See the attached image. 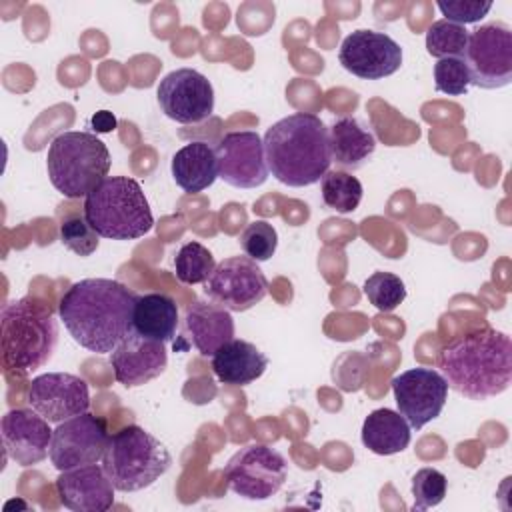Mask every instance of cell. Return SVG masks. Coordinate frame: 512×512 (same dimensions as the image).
<instances>
[{
    "label": "cell",
    "instance_id": "obj_1",
    "mask_svg": "<svg viewBox=\"0 0 512 512\" xmlns=\"http://www.w3.org/2000/svg\"><path fill=\"white\" fill-rule=\"evenodd\" d=\"M136 300L138 294L118 280L84 278L62 294L58 314L82 348L110 354L134 330Z\"/></svg>",
    "mask_w": 512,
    "mask_h": 512
},
{
    "label": "cell",
    "instance_id": "obj_2",
    "mask_svg": "<svg viewBox=\"0 0 512 512\" xmlns=\"http://www.w3.org/2000/svg\"><path fill=\"white\" fill-rule=\"evenodd\" d=\"M436 362L448 388L470 400H488L510 386L512 340L496 328H476L446 342Z\"/></svg>",
    "mask_w": 512,
    "mask_h": 512
},
{
    "label": "cell",
    "instance_id": "obj_3",
    "mask_svg": "<svg viewBox=\"0 0 512 512\" xmlns=\"http://www.w3.org/2000/svg\"><path fill=\"white\" fill-rule=\"evenodd\" d=\"M262 142L268 172L286 186L316 184L330 170L328 128L316 114L294 112L274 122Z\"/></svg>",
    "mask_w": 512,
    "mask_h": 512
},
{
    "label": "cell",
    "instance_id": "obj_4",
    "mask_svg": "<svg viewBox=\"0 0 512 512\" xmlns=\"http://www.w3.org/2000/svg\"><path fill=\"white\" fill-rule=\"evenodd\" d=\"M2 364L10 376L26 378L42 368L58 344V320L40 300L20 298L0 314Z\"/></svg>",
    "mask_w": 512,
    "mask_h": 512
},
{
    "label": "cell",
    "instance_id": "obj_5",
    "mask_svg": "<svg viewBox=\"0 0 512 512\" xmlns=\"http://www.w3.org/2000/svg\"><path fill=\"white\" fill-rule=\"evenodd\" d=\"M84 218L100 238L136 240L154 226L142 186L130 176H108L84 198Z\"/></svg>",
    "mask_w": 512,
    "mask_h": 512
},
{
    "label": "cell",
    "instance_id": "obj_6",
    "mask_svg": "<svg viewBox=\"0 0 512 512\" xmlns=\"http://www.w3.org/2000/svg\"><path fill=\"white\" fill-rule=\"evenodd\" d=\"M110 152L92 132L58 134L48 148L46 168L52 186L66 198H86L110 172Z\"/></svg>",
    "mask_w": 512,
    "mask_h": 512
},
{
    "label": "cell",
    "instance_id": "obj_7",
    "mask_svg": "<svg viewBox=\"0 0 512 512\" xmlns=\"http://www.w3.org/2000/svg\"><path fill=\"white\" fill-rule=\"evenodd\" d=\"M170 464L168 448L136 424L114 432L102 456V466L120 492H138L152 486L168 472Z\"/></svg>",
    "mask_w": 512,
    "mask_h": 512
},
{
    "label": "cell",
    "instance_id": "obj_8",
    "mask_svg": "<svg viewBox=\"0 0 512 512\" xmlns=\"http://www.w3.org/2000/svg\"><path fill=\"white\" fill-rule=\"evenodd\" d=\"M288 464L280 452L266 444L240 448L226 464L224 478L230 490L246 500H266L286 482Z\"/></svg>",
    "mask_w": 512,
    "mask_h": 512
},
{
    "label": "cell",
    "instance_id": "obj_9",
    "mask_svg": "<svg viewBox=\"0 0 512 512\" xmlns=\"http://www.w3.org/2000/svg\"><path fill=\"white\" fill-rule=\"evenodd\" d=\"M470 84L496 90L512 82V30L504 22L482 24L470 32L464 52Z\"/></svg>",
    "mask_w": 512,
    "mask_h": 512
},
{
    "label": "cell",
    "instance_id": "obj_10",
    "mask_svg": "<svg viewBox=\"0 0 512 512\" xmlns=\"http://www.w3.org/2000/svg\"><path fill=\"white\" fill-rule=\"evenodd\" d=\"M204 294L230 312H244L264 300L268 280L258 262L248 256H230L216 264L204 282Z\"/></svg>",
    "mask_w": 512,
    "mask_h": 512
},
{
    "label": "cell",
    "instance_id": "obj_11",
    "mask_svg": "<svg viewBox=\"0 0 512 512\" xmlns=\"http://www.w3.org/2000/svg\"><path fill=\"white\" fill-rule=\"evenodd\" d=\"M106 422L90 412L60 422L52 432L50 460L54 468L72 470L102 460L108 446Z\"/></svg>",
    "mask_w": 512,
    "mask_h": 512
},
{
    "label": "cell",
    "instance_id": "obj_12",
    "mask_svg": "<svg viewBox=\"0 0 512 512\" xmlns=\"http://www.w3.org/2000/svg\"><path fill=\"white\" fill-rule=\"evenodd\" d=\"M156 98L164 116L178 124H198L214 112V88L194 68L168 72L156 88Z\"/></svg>",
    "mask_w": 512,
    "mask_h": 512
},
{
    "label": "cell",
    "instance_id": "obj_13",
    "mask_svg": "<svg viewBox=\"0 0 512 512\" xmlns=\"http://www.w3.org/2000/svg\"><path fill=\"white\" fill-rule=\"evenodd\" d=\"M392 392L410 428L420 430L444 410L448 382L438 370L416 366L392 378Z\"/></svg>",
    "mask_w": 512,
    "mask_h": 512
},
{
    "label": "cell",
    "instance_id": "obj_14",
    "mask_svg": "<svg viewBox=\"0 0 512 512\" xmlns=\"http://www.w3.org/2000/svg\"><path fill=\"white\" fill-rule=\"evenodd\" d=\"M338 60L344 70L362 80H380L402 66V48L384 32L360 28L342 40Z\"/></svg>",
    "mask_w": 512,
    "mask_h": 512
},
{
    "label": "cell",
    "instance_id": "obj_15",
    "mask_svg": "<svg viewBox=\"0 0 512 512\" xmlns=\"http://www.w3.org/2000/svg\"><path fill=\"white\" fill-rule=\"evenodd\" d=\"M218 178L234 188H258L268 178L264 142L254 130L224 134L216 148Z\"/></svg>",
    "mask_w": 512,
    "mask_h": 512
},
{
    "label": "cell",
    "instance_id": "obj_16",
    "mask_svg": "<svg viewBox=\"0 0 512 512\" xmlns=\"http://www.w3.org/2000/svg\"><path fill=\"white\" fill-rule=\"evenodd\" d=\"M28 404L48 422L60 424L68 418L88 412V384L76 374L46 372L32 378L28 386Z\"/></svg>",
    "mask_w": 512,
    "mask_h": 512
},
{
    "label": "cell",
    "instance_id": "obj_17",
    "mask_svg": "<svg viewBox=\"0 0 512 512\" xmlns=\"http://www.w3.org/2000/svg\"><path fill=\"white\" fill-rule=\"evenodd\" d=\"M50 422L42 418L36 410L30 408H14L2 416V442L10 460L18 466H34L40 464L48 452L52 442Z\"/></svg>",
    "mask_w": 512,
    "mask_h": 512
},
{
    "label": "cell",
    "instance_id": "obj_18",
    "mask_svg": "<svg viewBox=\"0 0 512 512\" xmlns=\"http://www.w3.org/2000/svg\"><path fill=\"white\" fill-rule=\"evenodd\" d=\"M110 364L116 382L126 388H136L148 384L166 370L168 352L164 342L146 338L132 330L110 352Z\"/></svg>",
    "mask_w": 512,
    "mask_h": 512
},
{
    "label": "cell",
    "instance_id": "obj_19",
    "mask_svg": "<svg viewBox=\"0 0 512 512\" xmlns=\"http://www.w3.org/2000/svg\"><path fill=\"white\" fill-rule=\"evenodd\" d=\"M114 484L104 466L88 464L62 470L56 478V492L64 508L74 512H106L114 504Z\"/></svg>",
    "mask_w": 512,
    "mask_h": 512
},
{
    "label": "cell",
    "instance_id": "obj_20",
    "mask_svg": "<svg viewBox=\"0 0 512 512\" xmlns=\"http://www.w3.org/2000/svg\"><path fill=\"white\" fill-rule=\"evenodd\" d=\"M184 326L192 346L202 356H212L220 346L234 338V320L230 310L214 302H192L186 308Z\"/></svg>",
    "mask_w": 512,
    "mask_h": 512
},
{
    "label": "cell",
    "instance_id": "obj_21",
    "mask_svg": "<svg viewBox=\"0 0 512 512\" xmlns=\"http://www.w3.org/2000/svg\"><path fill=\"white\" fill-rule=\"evenodd\" d=\"M268 368V356L252 342L232 338L212 354V370L228 386H248Z\"/></svg>",
    "mask_w": 512,
    "mask_h": 512
},
{
    "label": "cell",
    "instance_id": "obj_22",
    "mask_svg": "<svg viewBox=\"0 0 512 512\" xmlns=\"http://www.w3.org/2000/svg\"><path fill=\"white\" fill-rule=\"evenodd\" d=\"M332 162L346 170L362 168L376 150V136L354 116H342L328 128Z\"/></svg>",
    "mask_w": 512,
    "mask_h": 512
},
{
    "label": "cell",
    "instance_id": "obj_23",
    "mask_svg": "<svg viewBox=\"0 0 512 512\" xmlns=\"http://www.w3.org/2000/svg\"><path fill=\"white\" fill-rule=\"evenodd\" d=\"M172 178L188 194L202 192L218 178L216 152L208 142L192 140L172 156Z\"/></svg>",
    "mask_w": 512,
    "mask_h": 512
},
{
    "label": "cell",
    "instance_id": "obj_24",
    "mask_svg": "<svg viewBox=\"0 0 512 512\" xmlns=\"http://www.w3.org/2000/svg\"><path fill=\"white\" fill-rule=\"evenodd\" d=\"M410 430V424L400 412L378 408L372 410L362 424V444L378 456L398 454L408 448L412 438Z\"/></svg>",
    "mask_w": 512,
    "mask_h": 512
},
{
    "label": "cell",
    "instance_id": "obj_25",
    "mask_svg": "<svg viewBox=\"0 0 512 512\" xmlns=\"http://www.w3.org/2000/svg\"><path fill=\"white\" fill-rule=\"evenodd\" d=\"M134 330L146 338L158 342H172L178 330V306L160 292H148L138 296L132 314Z\"/></svg>",
    "mask_w": 512,
    "mask_h": 512
},
{
    "label": "cell",
    "instance_id": "obj_26",
    "mask_svg": "<svg viewBox=\"0 0 512 512\" xmlns=\"http://www.w3.org/2000/svg\"><path fill=\"white\" fill-rule=\"evenodd\" d=\"M320 188L324 204L340 214L354 212L364 192L360 180L344 170H328L320 180Z\"/></svg>",
    "mask_w": 512,
    "mask_h": 512
},
{
    "label": "cell",
    "instance_id": "obj_27",
    "mask_svg": "<svg viewBox=\"0 0 512 512\" xmlns=\"http://www.w3.org/2000/svg\"><path fill=\"white\" fill-rule=\"evenodd\" d=\"M470 32L450 20H436L426 32V50L430 56L442 58H464Z\"/></svg>",
    "mask_w": 512,
    "mask_h": 512
},
{
    "label": "cell",
    "instance_id": "obj_28",
    "mask_svg": "<svg viewBox=\"0 0 512 512\" xmlns=\"http://www.w3.org/2000/svg\"><path fill=\"white\" fill-rule=\"evenodd\" d=\"M174 268L182 284H202L216 268V260L200 242H186L174 258Z\"/></svg>",
    "mask_w": 512,
    "mask_h": 512
},
{
    "label": "cell",
    "instance_id": "obj_29",
    "mask_svg": "<svg viewBox=\"0 0 512 512\" xmlns=\"http://www.w3.org/2000/svg\"><path fill=\"white\" fill-rule=\"evenodd\" d=\"M368 302L380 312H392L406 298V286L400 276L392 272H374L364 282Z\"/></svg>",
    "mask_w": 512,
    "mask_h": 512
},
{
    "label": "cell",
    "instance_id": "obj_30",
    "mask_svg": "<svg viewBox=\"0 0 512 512\" xmlns=\"http://www.w3.org/2000/svg\"><path fill=\"white\" fill-rule=\"evenodd\" d=\"M240 246L248 258L264 262L274 256L278 246V234L270 222L254 220L240 234Z\"/></svg>",
    "mask_w": 512,
    "mask_h": 512
},
{
    "label": "cell",
    "instance_id": "obj_31",
    "mask_svg": "<svg viewBox=\"0 0 512 512\" xmlns=\"http://www.w3.org/2000/svg\"><path fill=\"white\" fill-rule=\"evenodd\" d=\"M448 480L436 468H420L412 478L414 510H428L438 506L446 496Z\"/></svg>",
    "mask_w": 512,
    "mask_h": 512
},
{
    "label": "cell",
    "instance_id": "obj_32",
    "mask_svg": "<svg viewBox=\"0 0 512 512\" xmlns=\"http://www.w3.org/2000/svg\"><path fill=\"white\" fill-rule=\"evenodd\" d=\"M96 230L80 214L68 216L60 224V242L78 256H90L96 252L100 240Z\"/></svg>",
    "mask_w": 512,
    "mask_h": 512
},
{
    "label": "cell",
    "instance_id": "obj_33",
    "mask_svg": "<svg viewBox=\"0 0 512 512\" xmlns=\"http://www.w3.org/2000/svg\"><path fill=\"white\" fill-rule=\"evenodd\" d=\"M436 90L448 96H462L468 92L470 74L462 58H442L434 64Z\"/></svg>",
    "mask_w": 512,
    "mask_h": 512
},
{
    "label": "cell",
    "instance_id": "obj_34",
    "mask_svg": "<svg viewBox=\"0 0 512 512\" xmlns=\"http://www.w3.org/2000/svg\"><path fill=\"white\" fill-rule=\"evenodd\" d=\"M438 10L446 16L444 20H450L454 24H460V26H466V24H474L478 20H482L490 8H492V2L486 0H440L436 2Z\"/></svg>",
    "mask_w": 512,
    "mask_h": 512
},
{
    "label": "cell",
    "instance_id": "obj_35",
    "mask_svg": "<svg viewBox=\"0 0 512 512\" xmlns=\"http://www.w3.org/2000/svg\"><path fill=\"white\" fill-rule=\"evenodd\" d=\"M90 122H92V128H94L96 132H110V130L116 128V118H114L108 110L96 112Z\"/></svg>",
    "mask_w": 512,
    "mask_h": 512
}]
</instances>
